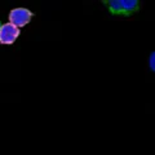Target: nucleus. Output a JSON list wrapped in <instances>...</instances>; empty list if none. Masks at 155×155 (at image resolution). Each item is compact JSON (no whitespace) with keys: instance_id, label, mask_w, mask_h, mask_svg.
Returning a JSON list of instances; mask_svg holds the SVG:
<instances>
[{"instance_id":"f257e3e1","label":"nucleus","mask_w":155,"mask_h":155,"mask_svg":"<svg viewBox=\"0 0 155 155\" xmlns=\"http://www.w3.org/2000/svg\"><path fill=\"white\" fill-rule=\"evenodd\" d=\"M107 7L114 14H124V16H129L130 13L137 11L138 2L137 0H110V2H105Z\"/></svg>"},{"instance_id":"f03ea898","label":"nucleus","mask_w":155,"mask_h":155,"mask_svg":"<svg viewBox=\"0 0 155 155\" xmlns=\"http://www.w3.org/2000/svg\"><path fill=\"white\" fill-rule=\"evenodd\" d=\"M31 17H32V13L28 9L16 8L9 14V21H11L9 23H12L16 27H22V26H26L31 21Z\"/></svg>"},{"instance_id":"7ed1b4c3","label":"nucleus","mask_w":155,"mask_h":155,"mask_svg":"<svg viewBox=\"0 0 155 155\" xmlns=\"http://www.w3.org/2000/svg\"><path fill=\"white\" fill-rule=\"evenodd\" d=\"M19 36V28L12 23H5L0 27V43L2 44H13Z\"/></svg>"},{"instance_id":"20e7f679","label":"nucleus","mask_w":155,"mask_h":155,"mask_svg":"<svg viewBox=\"0 0 155 155\" xmlns=\"http://www.w3.org/2000/svg\"><path fill=\"white\" fill-rule=\"evenodd\" d=\"M149 64H150V67H151V70H155V54H154V53H151V56H150Z\"/></svg>"},{"instance_id":"39448f33","label":"nucleus","mask_w":155,"mask_h":155,"mask_svg":"<svg viewBox=\"0 0 155 155\" xmlns=\"http://www.w3.org/2000/svg\"><path fill=\"white\" fill-rule=\"evenodd\" d=\"M0 27H2V23H0Z\"/></svg>"}]
</instances>
